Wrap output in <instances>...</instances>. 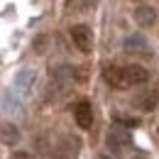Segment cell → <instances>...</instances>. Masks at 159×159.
Wrapping results in <instances>:
<instances>
[{"label": "cell", "instance_id": "6da1fadb", "mask_svg": "<svg viewBox=\"0 0 159 159\" xmlns=\"http://www.w3.org/2000/svg\"><path fill=\"white\" fill-rule=\"evenodd\" d=\"M108 147H110L113 154H120L125 147H130V132L125 127H120V125L110 127L108 130Z\"/></svg>", "mask_w": 159, "mask_h": 159}, {"label": "cell", "instance_id": "7a4b0ae2", "mask_svg": "<svg viewBox=\"0 0 159 159\" xmlns=\"http://www.w3.org/2000/svg\"><path fill=\"white\" fill-rule=\"evenodd\" d=\"M74 120H76V125L81 130H91V125H93V108H91L88 100H81L74 108Z\"/></svg>", "mask_w": 159, "mask_h": 159}, {"label": "cell", "instance_id": "3957f363", "mask_svg": "<svg viewBox=\"0 0 159 159\" xmlns=\"http://www.w3.org/2000/svg\"><path fill=\"white\" fill-rule=\"evenodd\" d=\"M71 39L76 44L79 52H91V30L86 25H76L71 27Z\"/></svg>", "mask_w": 159, "mask_h": 159}, {"label": "cell", "instance_id": "277c9868", "mask_svg": "<svg viewBox=\"0 0 159 159\" xmlns=\"http://www.w3.org/2000/svg\"><path fill=\"white\" fill-rule=\"evenodd\" d=\"M122 74H125L127 86H139V83H147V81H149V71H147V69H142V66H137V64L125 66V69H122Z\"/></svg>", "mask_w": 159, "mask_h": 159}, {"label": "cell", "instance_id": "5b68a950", "mask_svg": "<svg viewBox=\"0 0 159 159\" xmlns=\"http://www.w3.org/2000/svg\"><path fill=\"white\" fill-rule=\"evenodd\" d=\"M34 81H37V71L34 69H20L15 74V88L20 93H30V88L34 86Z\"/></svg>", "mask_w": 159, "mask_h": 159}, {"label": "cell", "instance_id": "8992f818", "mask_svg": "<svg viewBox=\"0 0 159 159\" xmlns=\"http://www.w3.org/2000/svg\"><path fill=\"white\" fill-rule=\"evenodd\" d=\"M103 79L113 88H127V81H125V74H122L120 66H105L103 69Z\"/></svg>", "mask_w": 159, "mask_h": 159}, {"label": "cell", "instance_id": "52a82bcc", "mask_svg": "<svg viewBox=\"0 0 159 159\" xmlns=\"http://www.w3.org/2000/svg\"><path fill=\"white\" fill-rule=\"evenodd\" d=\"M135 22H137L139 27H152L154 22H157V10L152 7V5H142L135 10Z\"/></svg>", "mask_w": 159, "mask_h": 159}, {"label": "cell", "instance_id": "ba28073f", "mask_svg": "<svg viewBox=\"0 0 159 159\" xmlns=\"http://www.w3.org/2000/svg\"><path fill=\"white\" fill-rule=\"evenodd\" d=\"M135 105H137L139 110H144V113H152L159 105V91H147V93L137 96V98H135Z\"/></svg>", "mask_w": 159, "mask_h": 159}, {"label": "cell", "instance_id": "9c48e42d", "mask_svg": "<svg viewBox=\"0 0 159 159\" xmlns=\"http://www.w3.org/2000/svg\"><path fill=\"white\" fill-rule=\"evenodd\" d=\"M0 142L7 144V147L17 144V142H20V130H17L12 122H2V125H0Z\"/></svg>", "mask_w": 159, "mask_h": 159}, {"label": "cell", "instance_id": "30bf717a", "mask_svg": "<svg viewBox=\"0 0 159 159\" xmlns=\"http://www.w3.org/2000/svg\"><path fill=\"white\" fill-rule=\"evenodd\" d=\"M79 137H69V135H66V137H61V142H59V154H64V157H74V154H76V152H79Z\"/></svg>", "mask_w": 159, "mask_h": 159}, {"label": "cell", "instance_id": "8fae6325", "mask_svg": "<svg viewBox=\"0 0 159 159\" xmlns=\"http://www.w3.org/2000/svg\"><path fill=\"white\" fill-rule=\"evenodd\" d=\"M125 49L127 52H142V49H147V42H144V37H139V34H132V37L125 39Z\"/></svg>", "mask_w": 159, "mask_h": 159}, {"label": "cell", "instance_id": "7c38bea8", "mask_svg": "<svg viewBox=\"0 0 159 159\" xmlns=\"http://www.w3.org/2000/svg\"><path fill=\"white\" fill-rule=\"evenodd\" d=\"M5 110H7V113H12V110H15V113H20V100L12 98V93H10V91L5 93Z\"/></svg>", "mask_w": 159, "mask_h": 159}, {"label": "cell", "instance_id": "4fadbf2b", "mask_svg": "<svg viewBox=\"0 0 159 159\" xmlns=\"http://www.w3.org/2000/svg\"><path fill=\"white\" fill-rule=\"evenodd\" d=\"M115 122H120V125H125V127H137L139 125V120L137 118H130V115H115Z\"/></svg>", "mask_w": 159, "mask_h": 159}, {"label": "cell", "instance_id": "5bb4252c", "mask_svg": "<svg viewBox=\"0 0 159 159\" xmlns=\"http://www.w3.org/2000/svg\"><path fill=\"white\" fill-rule=\"evenodd\" d=\"M37 152H39V154H49V149H47V139H44V137L37 139Z\"/></svg>", "mask_w": 159, "mask_h": 159}, {"label": "cell", "instance_id": "9a60e30c", "mask_svg": "<svg viewBox=\"0 0 159 159\" xmlns=\"http://www.w3.org/2000/svg\"><path fill=\"white\" fill-rule=\"evenodd\" d=\"M44 44H47V37H37L34 39V52H44Z\"/></svg>", "mask_w": 159, "mask_h": 159}, {"label": "cell", "instance_id": "2e32d148", "mask_svg": "<svg viewBox=\"0 0 159 159\" xmlns=\"http://www.w3.org/2000/svg\"><path fill=\"white\" fill-rule=\"evenodd\" d=\"M12 157L15 159H30V154L27 152H12Z\"/></svg>", "mask_w": 159, "mask_h": 159}]
</instances>
